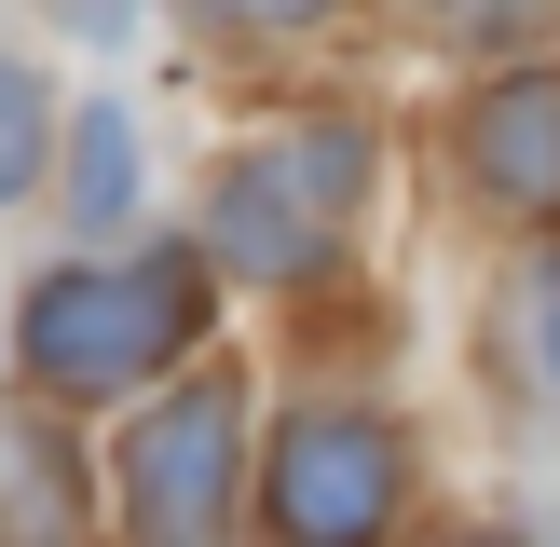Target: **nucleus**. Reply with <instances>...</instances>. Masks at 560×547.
I'll return each instance as SVG.
<instances>
[{
  "mask_svg": "<svg viewBox=\"0 0 560 547\" xmlns=\"http://www.w3.org/2000/svg\"><path fill=\"white\" fill-rule=\"evenodd\" d=\"M191 328H206V260H191V246L82 260V274H55V288H27V383H55V397H124Z\"/></svg>",
  "mask_w": 560,
  "mask_h": 547,
  "instance_id": "f257e3e1",
  "label": "nucleus"
},
{
  "mask_svg": "<svg viewBox=\"0 0 560 547\" xmlns=\"http://www.w3.org/2000/svg\"><path fill=\"white\" fill-rule=\"evenodd\" d=\"M355 178H370V137H355V124L260 137V151L206 191V246H219L233 274H301V260H328V233H342Z\"/></svg>",
  "mask_w": 560,
  "mask_h": 547,
  "instance_id": "f03ea898",
  "label": "nucleus"
},
{
  "mask_svg": "<svg viewBox=\"0 0 560 547\" xmlns=\"http://www.w3.org/2000/svg\"><path fill=\"white\" fill-rule=\"evenodd\" d=\"M233 424H246L233 383H191V397H164L151 424L124 438L137 547H219V534H233Z\"/></svg>",
  "mask_w": 560,
  "mask_h": 547,
  "instance_id": "7ed1b4c3",
  "label": "nucleus"
},
{
  "mask_svg": "<svg viewBox=\"0 0 560 547\" xmlns=\"http://www.w3.org/2000/svg\"><path fill=\"white\" fill-rule=\"evenodd\" d=\"M273 520H288V547H370L383 520H397V438L370 424V410H301L288 438H273Z\"/></svg>",
  "mask_w": 560,
  "mask_h": 547,
  "instance_id": "20e7f679",
  "label": "nucleus"
},
{
  "mask_svg": "<svg viewBox=\"0 0 560 547\" xmlns=\"http://www.w3.org/2000/svg\"><path fill=\"white\" fill-rule=\"evenodd\" d=\"M465 151H479V178L506 191V206H560V82H506V96H479Z\"/></svg>",
  "mask_w": 560,
  "mask_h": 547,
  "instance_id": "39448f33",
  "label": "nucleus"
},
{
  "mask_svg": "<svg viewBox=\"0 0 560 547\" xmlns=\"http://www.w3.org/2000/svg\"><path fill=\"white\" fill-rule=\"evenodd\" d=\"M69 492H82V479L42 452V438H27V424H0V534H14V547H55Z\"/></svg>",
  "mask_w": 560,
  "mask_h": 547,
  "instance_id": "423d86ee",
  "label": "nucleus"
},
{
  "mask_svg": "<svg viewBox=\"0 0 560 547\" xmlns=\"http://www.w3.org/2000/svg\"><path fill=\"white\" fill-rule=\"evenodd\" d=\"M69 191H82V219H124L137 206V137H124V109H82V137H69Z\"/></svg>",
  "mask_w": 560,
  "mask_h": 547,
  "instance_id": "0eeeda50",
  "label": "nucleus"
},
{
  "mask_svg": "<svg viewBox=\"0 0 560 547\" xmlns=\"http://www.w3.org/2000/svg\"><path fill=\"white\" fill-rule=\"evenodd\" d=\"M27 164H42V82L0 55V191H27Z\"/></svg>",
  "mask_w": 560,
  "mask_h": 547,
  "instance_id": "6e6552de",
  "label": "nucleus"
},
{
  "mask_svg": "<svg viewBox=\"0 0 560 547\" xmlns=\"http://www.w3.org/2000/svg\"><path fill=\"white\" fill-rule=\"evenodd\" d=\"M452 42H534V27H560V0H424Z\"/></svg>",
  "mask_w": 560,
  "mask_h": 547,
  "instance_id": "1a4fd4ad",
  "label": "nucleus"
},
{
  "mask_svg": "<svg viewBox=\"0 0 560 547\" xmlns=\"http://www.w3.org/2000/svg\"><path fill=\"white\" fill-rule=\"evenodd\" d=\"M206 14H246V27H315L328 0H206Z\"/></svg>",
  "mask_w": 560,
  "mask_h": 547,
  "instance_id": "9d476101",
  "label": "nucleus"
},
{
  "mask_svg": "<svg viewBox=\"0 0 560 547\" xmlns=\"http://www.w3.org/2000/svg\"><path fill=\"white\" fill-rule=\"evenodd\" d=\"M534 356H547V383H560V274H534Z\"/></svg>",
  "mask_w": 560,
  "mask_h": 547,
  "instance_id": "9b49d317",
  "label": "nucleus"
},
{
  "mask_svg": "<svg viewBox=\"0 0 560 547\" xmlns=\"http://www.w3.org/2000/svg\"><path fill=\"white\" fill-rule=\"evenodd\" d=\"M479 547H492V534H479Z\"/></svg>",
  "mask_w": 560,
  "mask_h": 547,
  "instance_id": "f8f14e48",
  "label": "nucleus"
}]
</instances>
